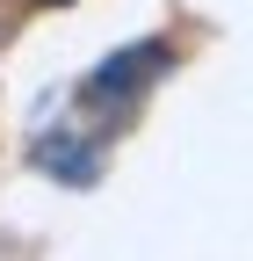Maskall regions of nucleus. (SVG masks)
Returning <instances> with one entry per match:
<instances>
[{"label":"nucleus","instance_id":"f257e3e1","mask_svg":"<svg viewBox=\"0 0 253 261\" xmlns=\"http://www.w3.org/2000/svg\"><path fill=\"white\" fill-rule=\"evenodd\" d=\"M160 65H167V51H160V44H138V51L109 58L102 73H94V87H87V94H109V102H131V94H138V87H145L152 73H160Z\"/></svg>","mask_w":253,"mask_h":261},{"label":"nucleus","instance_id":"f03ea898","mask_svg":"<svg viewBox=\"0 0 253 261\" xmlns=\"http://www.w3.org/2000/svg\"><path fill=\"white\" fill-rule=\"evenodd\" d=\"M44 167H58V174H73V181H87V145H73V138H58V145H44Z\"/></svg>","mask_w":253,"mask_h":261}]
</instances>
